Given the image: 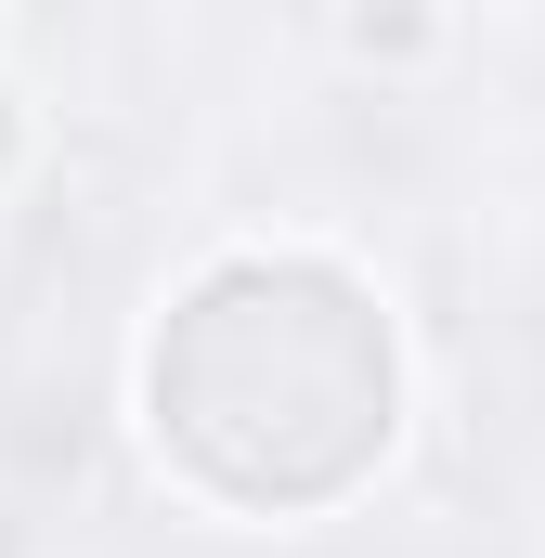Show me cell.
<instances>
[{"label": "cell", "instance_id": "cell-1", "mask_svg": "<svg viewBox=\"0 0 545 558\" xmlns=\"http://www.w3.org/2000/svg\"><path fill=\"white\" fill-rule=\"evenodd\" d=\"M0 156H13V118H0Z\"/></svg>", "mask_w": 545, "mask_h": 558}]
</instances>
